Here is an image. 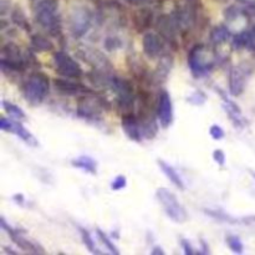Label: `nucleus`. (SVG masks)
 <instances>
[{
	"label": "nucleus",
	"mask_w": 255,
	"mask_h": 255,
	"mask_svg": "<svg viewBox=\"0 0 255 255\" xmlns=\"http://www.w3.org/2000/svg\"><path fill=\"white\" fill-rule=\"evenodd\" d=\"M101 114V104L96 99L90 96H82L77 105V115L89 121L97 120Z\"/></svg>",
	"instance_id": "obj_12"
},
{
	"label": "nucleus",
	"mask_w": 255,
	"mask_h": 255,
	"mask_svg": "<svg viewBox=\"0 0 255 255\" xmlns=\"http://www.w3.org/2000/svg\"><path fill=\"white\" fill-rule=\"evenodd\" d=\"M122 129L126 133V136L129 139L134 142H142L143 138V132H142L141 121L134 116L133 114L128 112L122 116Z\"/></svg>",
	"instance_id": "obj_13"
},
{
	"label": "nucleus",
	"mask_w": 255,
	"mask_h": 255,
	"mask_svg": "<svg viewBox=\"0 0 255 255\" xmlns=\"http://www.w3.org/2000/svg\"><path fill=\"white\" fill-rule=\"evenodd\" d=\"M209 134H211L212 138L216 139V141H221V139H223L224 136H226V132H224V129L222 128L219 125H212V126L209 127Z\"/></svg>",
	"instance_id": "obj_31"
},
{
	"label": "nucleus",
	"mask_w": 255,
	"mask_h": 255,
	"mask_svg": "<svg viewBox=\"0 0 255 255\" xmlns=\"http://www.w3.org/2000/svg\"><path fill=\"white\" fill-rule=\"evenodd\" d=\"M2 109L5 110L7 115H10L11 117L16 120H26V114L20 109L17 105L12 104V102H7L5 100H2Z\"/></svg>",
	"instance_id": "obj_24"
},
{
	"label": "nucleus",
	"mask_w": 255,
	"mask_h": 255,
	"mask_svg": "<svg viewBox=\"0 0 255 255\" xmlns=\"http://www.w3.org/2000/svg\"><path fill=\"white\" fill-rule=\"evenodd\" d=\"M127 186V178L122 174L115 177L114 181L111 182V189L112 191H121V189L126 188Z\"/></svg>",
	"instance_id": "obj_32"
},
{
	"label": "nucleus",
	"mask_w": 255,
	"mask_h": 255,
	"mask_svg": "<svg viewBox=\"0 0 255 255\" xmlns=\"http://www.w3.org/2000/svg\"><path fill=\"white\" fill-rule=\"evenodd\" d=\"M142 50L146 56L154 59L163 50V42H162L161 37L154 32H146L142 39Z\"/></svg>",
	"instance_id": "obj_15"
},
{
	"label": "nucleus",
	"mask_w": 255,
	"mask_h": 255,
	"mask_svg": "<svg viewBox=\"0 0 255 255\" xmlns=\"http://www.w3.org/2000/svg\"><path fill=\"white\" fill-rule=\"evenodd\" d=\"M213 159L218 166H226V162H227V156L224 153L223 149L221 148H217L213 151Z\"/></svg>",
	"instance_id": "obj_33"
},
{
	"label": "nucleus",
	"mask_w": 255,
	"mask_h": 255,
	"mask_svg": "<svg viewBox=\"0 0 255 255\" xmlns=\"http://www.w3.org/2000/svg\"><path fill=\"white\" fill-rule=\"evenodd\" d=\"M157 119L159 125L163 128H167L173 122V104H172L171 95L168 91L163 90L158 96V104H157Z\"/></svg>",
	"instance_id": "obj_10"
},
{
	"label": "nucleus",
	"mask_w": 255,
	"mask_h": 255,
	"mask_svg": "<svg viewBox=\"0 0 255 255\" xmlns=\"http://www.w3.org/2000/svg\"><path fill=\"white\" fill-rule=\"evenodd\" d=\"M12 199H14L17 204H24V202H25L24 194H21V193L14 194V196H12Z\"/></svg>",
	"instance_id": "obj_36"
},
{
	"label": "nucleus",
	"mask_w": 255,
	"mask_h": 255,
	"mask_svg": "<svg viewBox=\"0 0 255 255\" xmlns=\"http://www.w3.org/2000/svg\"><path fill=\"white\" fill-rule=\"evenodd\" d=\"M232 37L231 30L228 29L224 25H218V26L213 27L211 31V35H209V39H211V42L213 45H221L224 44L226 41H228Z\"/></svg>",
	"instance_id": "obj_23"
},
{
	"label": "nucleus",
	"mask_w": 255,
	"mask_h": 255,
	"mask_svg": "<svg viewBox=\"0 0 255 255\" xmlns=\"http://www.w3.org/2000/svg\"><path fill=\"white\" fill-rule=\"evenodd\" d=\"M0 66L2 71H22L26 67V60L22 55L21 50L16 44L4 45L1 49V60H0Z\"/></svg>",
	"instance_id": "obj_5"
},
{
	"label": "nucleus",
	"mask_w": 255,
	"mask_h": 255,
	"mask_svg": "<svg viewBox=\"0 0 255 255\" xmlns=\"http://www.w3.org/2000/svg\"><path fill=\"white\" fill-rule=\"evenodd\" d=\"M0 226H1V228L4 229L7 234H9V237L11 238V241L14 242V243L16 244L19 248H21L22 251L29 252V253H45V251L44 249H41V247L37 246V244H35V243H32V242L29 241L27 238H25L19 229H12L11 227L7 226L4 218H1V221H0Z\"/></svg>",
	"instance_id": "obj_11"
},
{
	"label": "nucleus",
	"mask_w": 255,
	"mask_h": 255,
	"mask_svg": "<svg viewBox=\"0 0 255 255\" xmlns=\"http://www.w3.org/2000/svg\"><path fill=\"white\" fill-rule=\"evenodd\" d=\"M35 20L52 36H59L61 32V17L59 14L57 0H39L34 9Z\"/></svg>",
	"instance_id": "obj_1"
},
{
	"label": "nucleus",
	"mask_w": 255,
	"mask_h": 255,
	"mask_svg": "<svg viewBox=\"0 0 255 255\" xmlns=\"http://www.w3.org/2000/svg\"><path fill=\"white\" fill-rule=\"evenodd\" d=\"M229 92L233 96H239L246 89L247 72L242 67H233L229 72Z\"/></svg>",
	"instance_id": "obj_16"
},
{
	"label": "nucleus",
	"mask_w": 255,
	"mask_h": 255,
	"mask_svg": "<svg viewBox=\"0 0 255 255\" xmlns=\"http://www.w3.org/2000/svg\"><path fill=\"white\" fill-rule=\"evenodd\" d=\"M222 99H223V109L224 111L228 115V119L233 122L234 126L237 128H242L247 125L246 117L243 116V112H242L241 107L238 106V104L233 101V100L228 99L224 94H222Z\"/></svg>",
	"instance_id": "obj_14"
},
{
	"label": "nucleus",
	"mask_w": 255,
	"mask_h": 255,
	"mask_svg": "<svg viewBox=\"0 0 255 255\" xmlns=\"http://www.w3.org/2000/svg\"><path fill=\"white\" fill-rule=\"evenodd\" d=\"M198 0H179L176 11L173 12L174 21L178 29H189L197 19Z\"/></svg>",
	"instance_id": "obj_7"
},
{
	"label": "nucleus",
	"mask_w": 255,
	"mask_h": 255,
	"mask_svg": "<svg viewBox=\"0 0 255 255\" xmlns=\"http://www.w3.org/2000/svg\"><path fill=\"white\" fill-rule=\"evenodd\" d=\"M201 243H202V248H203V252H202V253H204V254L209 253V249H208V247H207L208 244H207L204 241H201Z\"/></svg>",
	"instance_id": "obj_39"
},
{
	"label": "nucleus",
	"mask_w": 255,
	"mask_h": 255,
	"mask_svg": "<svg viewBox=\"0 0 255 255\" xmlns=\"http://www.w3.org/2000/svg\"><path fill=\"white\" fill-rule=\"evenodd\" d=\"M92 12L86 6H77L71 11L69 17L70 30L75 37H82L91 27Z\"/></svg>",
	"instance_id": "obj_8"
},
{
	"label": "nucleus",
	"mask_w": 255,
	"mask_h": 255,
	"mask_svg": "<svg viewBox=\"0 0 255 255\" xmlns=\"http://www.w3.org/2000/svg\"><path fill=\"white\" fill-rule=\"evenodd\" d=\"M11 17H12V21H14L15 24H17V25H19V26L24 27L25 30H27V31H29V30H30L29 22H27L26 16H25V14H24V12H22L21 9L12 10Z\"/></svg>",
	"instance_id": "obj_29"
},
{
	"label": "nucleus",
	"mask_w": 255,
	"mask_h": 255,
	"mask_svg": "<svg viewBox=\"0 0 255 255\" xmlns=\"http://www.w3.org/2000/svg\"><path fill=\"white\" fill-rule=\"evenodd\" d=\"M157 163H158L159 168H161V171L163 172L164 176L169 179V182H171L174 187H177V188L181 189V191H183V189L186 188V184H184L182 177L179 176L178 172H177L171 164L167 163V162L163 161V159H158Z\"/></svg>",
	"instance_id": "obj_20"
},
{
	"label": "nucleus",
	"mask_w": 255,
	"mask_h": 255,
	"mask_svg": "<svg viewBox=\"0 0 255 255\" xmlns=\"http://www.w3.org/2000/svg\"><path fill=\"white\" fill-rule=\"evenodd\" d=\"M204 213L207 214L211 218L216 219V221L222 222V223H228V224H248L255 223V217H244V218H236V217L231 216V214L226 213L224 211H221V209H204Z\"/></svg>",
	"instance_id": "obj_17"
},
{
	"label": "nucleus",
	"mask_w": 255,
	"mask_h": 255,
	"mask_svg": "<svg viewBox=\"0 0 255 255\" xmlns=\"http://www.w3.org/2000/svg\"><path fill=\"white\" fill-rule=\"evenodd\" d=\"M181 244H182V249H183L184 254L187 255L194 254V251L193 248H192V244L189 243V241H187V239H182Z\"/></svg>",
	"instance_id": "obj_35"
},
{
	"label": "nucleus",
	"mask_w": 255,
	"mask_h": 255,
	"mask_svg": "<svg viewBox=\"0 0 255 255\" xmlns=\"http://www.w3.org/2000/svg\"><path fill=\"white\" fill-rule=\"evenodd\" d=\"M0 128L5 132H10V133L16 134L20 139H22V141L26 144H29V146H39V141L36 139V137H35L31 132L27 131L20 122L6 119L5 116H2L1 121H0Z\"/></svg>",
	"instance_id": "obj_9"
},
{
	"label": "nucleus",
	"mask_w": 255,
	"mask_h": 255,
	"mask_svg": "<svg viewBox=\"0 0 255 255\" xmlns=\"http://www.w3.org/2000/svg\"><path fill=\"white\" fill-rule=\"evenodd\" d=\"M79 232H80V236H81L82 243L85 244V247H86L87 251H89L90 253H94V254L100 253V252L96 249V244H95V242H94V239H92L90 232L87 231V229L82 228V227H80Z\"/></svg>",
	"instance_id": "obj_25"
},
{
	"label": "nucleus",
	"mask_w": 255,
	"mask_h": 255,
	"mask_svg": "<svg viewBox=\"0 0 255 255\" xmlns=\"http://www.w3.org/2000/svg\"><path fill=\"white\" fill-rule=\"evenodd\" d=\"M21 91L24 99L30 105L37 106V105L42 104L50 91L49 77L44 72H32L22 82Z\"/></svg>",
	"instance_id": "obj_2"
},
{
	"label": "nucleus",
	"mask_w": 255,
	"mask_h": 255,
	"mask_svg": "<svg viewBox=\"0 0 255 255\" xmlns=\"http://www.w3.org/2000/svg\"><path fill=\"white\" fill-rule=\"evenodd\" d=\"M233 46L236 49H247L255 52V25L234 35Z\"/></svg>",
	"instance_id": "obj_18"
},
{
	"label": "nucleus",
	"mask_w": 255,
	"mask_h": 255,
	"mask_svg": "<svg viewBox=\"0 0 255 255\" xmlns=\"http://www.w3.org/2000/svg\"><path fill=\"white\" fill-rule=\"evenodd\" d=\"M156 197L159 201V203L162 204V208H163L166 216L168 217L172 222L178 224L187 222V219H188V213H187L186 208L179 203V201L177 199L176 194H174L173 192L161 187V188H158L156 191Z\"/></svg>",
	"instance_id": "obj_4"
},
{
	"label": "nucleus",
	"mask_w": 255,
	"mask_h": 255,
	"mask_svg": "<svg viewBox=\"0 0 255 255\" xmlns=\"http://www.w3.org/2000/svg\"><path fill=\"white\" fill-rule=\"evenodd\" d=\"M72 79H56L55 80V86L59 90L60 92L66 95H77V94H84L87 91L86 87L81 84L71 81Z\"/></svg>",
	"instance_id": "obj_19"
},
{
	"label": "nucleus",
	"mask_w": 255,
	"mask_h": 255,
	"mask_svg": "<svg viewBox=\"0 0 255 255\" xmlns=\"http://www.w3.org/2000/svg\"><path fill=\"white\" fill-rule=\"evenodd\" d=\"M207 101V95L204 94L201 90H197L193 94L189 95V97L187 99V102H189L191 105H194V106H202L203 104H206Z\"/></svg>",
	"instance_id": "obj_30"
},
{
	"label": "nucleus",
	"mask_w": 255,
	"mask_h": 255,
	"mask_svg": "<svg viewBox=\"0 0 255 255\" xmlns=\"http://www.w3.org/2000/svg\"><path fill=\"white\" fill-rule=\"evenodd\" d=\"M251 173H252V177L255 179V171H251Z\"/></svg>",
	"instance_id": "obj_40"
},
{
	"label": "nucleus",
	"mask_w": 255,
	"mask_h": 255,
	"mask_svg": "<svg viewBox=\"0 0 255 255\" xmlns=\"http://www.w3.org/2000/svg\"><path fill=\"white\" fill-rule=\"evenodd\" d=\"M30 46L34 51L37 52H46L51 51L54 49V44L50 41V39H47L46 36L40 34L32 35L31 39H30Z\"/></svg>",
	"instance_id": "obj_22"
},
{
	"label": "nucleus",
	"mask_w": 255,
	"mask_h": 255,
	"mask_svg": "<svg viewBox=\"0 0 255 255\" xmlns=\"http://www.w3.org/2000/svg\"><path fill=\"white\" fill-rule=\"evenodd\" d=\"M54 65L57 75L65 79H79L82 76V69L79 62L67 52L56 51L54 54Z\"/></svg>",
	"instance_id": "obj_6"
},
{
	"label": "nucleus",
	"mask_w": 255,
	"mask_h": 255,
	"mask_svg": "<svg viewBox=\"0 0 255 255\" xmlns=\"http://www.w3.org/2000/svg\"><path fill=\"white\" fill-rule=\"evenodd\" d=\"M217 55L204 44H196L188 52V66L194 77H203L216 65Z\"/></svg>",
	"instance_id": "obj_3"
},
{
	"label": "nucleus",
	"mask_w": 255,
	"mask_h": 255,
	"mask_svg": "<svg viewBox=\"0 0 255 255\" xmlns=\"http://www.w3.org/2000/svg\"><path fill=\"white\" fill-rule=\"evenodd\" d=\"M152 12L149 10L142 9L137 12L136 15V26L138 30H142V27H147L151 24Z\"/></svg>",
	"instance_id": "obj_26"
},
{
	"label": "nucleus",
	"mask_w": 255,
	"mask_h": 255,
	"mask_svg": "<svg viewBox=\"0 0 255 255\" xmlns=\"http://www.w3.org/2000/svg\"><path fill=\"white\" fill-rule=\"evenodd\" d=\"M128 2H131V4H134V5H142L144 4V2H147L148 0H127Z\"/></svg>",
	"instance_id": "obj_38"
},
{
	"label": "nucleus",
	"mask_w": 255,
	"mask_h": 255,
	"mask_svg": "<svg viewBox=\"0 0 255 255\" xmlns=\"http://www.w3.org/2000/svg\"><path fill=\"white\" fill-rule=\"evenodd\" d=\"M227 244L229 249L236 254H242L244 252V244L242 239L237 236H228L227 237Z\"/></svg>",
	"instance_id": "obj_27"
},
{
	"label": "nucleus",
	"mask_w": 255,
	"mask_h": 255,
	"mask_svg": "<svg viewBox=\"0 0 255 255\" xmlns=\"http://www.w3.org/2000/svg\"><path fill=\"white\" fill-rule=\"evenodd\" d=\"M72 167L85 171L86 173L96 174L97 173V162L90 156H80L71 161Z\"/></svg>",
	"instance_id": "obj_21"
},
{
	"label": "nucleus",
	"mask_w": 255,
	"mask_h": 255,
	"mask_svg": "<svg viewBox=\"0 0 255 255\" xmlns=\"http://www.w3.org/2000/svg\"><path fill=\"white\" fill-rule=\"evenodd\" d=\"M96 234H97V238H99L100 242H101V243L104 244V246L106 247L107 249H109L110 253L116 254V255L120 254L119 249L116 248V246H115V244L112 243L111 239H110L109 237H107V234L105 233L104 231H101V229H96Z\"/></svg>",
	"instance_id": "obj_28"
},
{
	"label": "nucleus",
	"mask_w": 255,
	"mask_h": 255,
	"mask_svg": "<svg viewBox=\"0 0 255 255\" xmlns=\"http://www.w3.org/2000/svg\"><path fill=\"white\" fill-rule=\"evenodd\" d=\"M152 255H164V251L159 246H156L151 252Z\"/></svg>",
	"instance_id": "obj_37"
},
{
	"label": "nucleus",
	"mask_w": 255,
	"mask_h": 255,
	"mask_svg": "<svg viewBox=\"0 0 255 255\" xmlns=\"http://www.w3.org/2000/svg\"><path fill=\"white\" fill-rule=\"evenodd\" d=\"M238 1L247 7L248 12L255 15V0H238Z\"/></svg>",
	"instance_id": "obj_34"
}]
</instances>
